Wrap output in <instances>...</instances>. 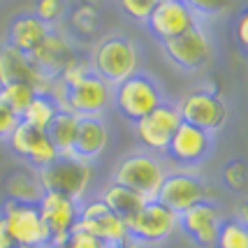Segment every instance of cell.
<instances>
[{
    "label": "cell",
    "mask_w": 248,
    "mask_h": 248,
    "mask_svg": "<svg viewBox=\"0 0 248 248\" xmlns=\"http://www.w3.org/2000/svg\"><path fill=\"white\" fill-rule=\"evenodd\" d=\"M88 75H93V70H91V58L75 56V58L70 61V65L61 72L58 81H61L63 86H75V84H79L81 79H86Z\"/></svg>",
    "instance_id": "cell-29"
},
{
    "label": "cell",
    "mask_w": 248,
    "mask_h": 248,
    "mask_svg": "<svg viewBox=\"0 0 248 248\" xmlns=\"http://www.w3.org/2000/svg\"><path fill=\"white\" fill-rule=\"evenodd\" d=\"M125 225H128V237L135 244H158L170 239L179 230V214L151 200Z\"/></svg>",
    "instance_id": "cell-7"
},
{
    "label": "cell",
    "mask_w": 248,
    "mask_h": 248,
    "mask_svg": "<svg viewBox=\"0 0 248 248\" xmlns=\"http://www.w3.org/2000/svg\"><path fill=\"white\" fill-rule=\"evenodd\" d=\"M72 26L81 35H91L97 28V10L95 7H86V5H79L72 12Z\"/></svg>",
    "instance_id": "cell-32"
},
{
    "label": "cell",
    "mask_w": 248,
    "mask_h": 248,
    "mask_svg": "<svg viewBox=\"0 0 248 248\" xmlns=\"http://www.w3.org/2000/svg\"><path fill=\"white\" fill-rule=\"evenodd\" d=\"M51 77L42 75L28 54L16 51L10 44L0 46V86L5 84H28L37 95H49L54 88Z\"/></svg>",
    "instance_id": "cell-12"
},
{
    "label": "cell",
    "mask_w": 248,
    "mask_h": 248,
    "mask_svg": "<svg viewBox=\"0 0 248 248\" xmlns=\"http://www.w3.org/2000/svg\"><path fill=\"white\" fill-rule=\"evenodd\" d=\"M14 248H37V246H14Z\"/></svg>",
    "instance_id": "cell-41"
},
{
    "label": "cell",
    "mask_w": 248,
    "mask_h": 248,
    "mask_svg": "<svg viewBox=\"0 0 248 248\" xmlns=\"http://www.w3.org/2000/svg\"><path fill=\"white\" fill-rule=\"evenodd\" d=\"M19 123H21V119L14 111H10L5 105H0V141H7V137L14 132Z\"/></svg>",
    "instance_id": "cell-35"
},
{
    "label": "cell",
    "mask_w": 248,
    "mask_h": 248,
    "mask_svg": "<svg viewBox=\"0 0 248 248\" xmlns=\"http://www.w3.org/2000/svg\"><path fill=\"white\" fill-rule=\"evenodd\" d=\"M186 5L195 14H218V12L230 10L232 0H186Z\"/></svg>",
    "instance_id": "cell-34"
},
{
    "label": "cell",
    "mask_w": 248,
    "mask_h": 248,
    "mask_svg": "<svg viewBox=\"0 0 248 248\" xmlns=\"http://www.w3.org/2000/svg\"><path fill=\"white\" fill-rule=\"evenodd\" d=\"M58 111L61 109H58V105H56V100L51 95H35L32 102L26 107V111L21 114V123L46 132Z\"/></svg>",
    "instance_id": "cell-25"
},
{
    "label": "cell",
    "mask_w": 248,
    "mask_h": 248,
    "mask_svg": "<svg viewBox=\"0 0 248 248\" xmlns=\"http://www.w3.org/2000/svg\"><path fill=\"white\" fill-rule=\"evenodd\" d=\"M111 102L123 119L137 123L146 114H151L158 105H162V93L151 77L137 72L111 88Z\"/></svg>",
    "instance_id": "cell-4"
},
{
    "label": "cell",
    "mask_w": 248,
    "mask_h": 248,
    "mask_svg": "<svg viewBox=\"0 0 248 248\" xmlns=\"http://www.w3.org/2000/svg\"><path fill=\"white\" fill-rule=\"evenodd\" d=\"M37 211L49 234V241L44 248H61L79 223V202L58 193H44L37 204Z\"/></svg>",
    "instance_id": "cell-8"
},
{
    "label": "cell",
    "mask_w": 248,
    "mask_h": 248,
    "mask_svg": "<svg viewBox=\"0 0 248 248\" xmlns=\"http://www.w3.org/2000/svg\"><path fill=\"white\" fill-rule=\"evenodd\" d=\"M162 49L167 58L174 65H179L181 70H200L211 61V42L200 26L179 37L162 42Z\"/></svg>",
    "instance_id": "cell-16"
},
{
    "label": "cell",
    "mask_w": 248,
    "mask_h": 248,
    "mask_svg": "<svg viewBox=\"0 0 248 248\" xmlns=\"http://www.w3.org/2000/svg\"><path fill=\"white\" fill-rule=\"evenodd\" d=\"M100 200H102V202H105V204H107L119 218H123L125 223H128L130 218L140 211L141 206L146 204V200H144V197H140L137 193H132V190L125 188V186L114 184V181L102 190Z\"/></svg>",
    "instance_id": "cell-23"
},
{
    "label": "cell",
    "mask_w": 248,
    "mask_h": 248,
    "mask_svg": "<svg viewBox=\"0 0 248 248\" xmlns=\"http://www.w3.org/2000/svg\"><path fill=\"white\" fill-rule=\"evenodd\" d=\"M109 144V130L100 116H81L77 128V140L72 155L84 162L100 158Z\"/></svg>",
    "instance_id": "cell-20"
},
{
    "label": "cell",
    "mask_w": 248,
    "mask_h": 248,
    "mask_svg": "<svg viewBox=\"0 0 248 248\" xmlns=\"http://www.w3.org/2000/svg\"><path fill=\"white\" fill-rule=\"evenodd\" d=\"M234 35H237L239 44H241L244 49H248V10H244L239 14L237 23H234Z\"/></svg>",
    "instance_id": "cell-36"
},
{
    "label": "cell",
    "mask_w": 248,
    "mask_h": 248,
    "mask_svg": "<svg viewBox=\"0 0 248 248\" xmlns=\"http://www.w3.org/2000/svg\"><path fill=\"white\" fill-rule=\"evenodd\" d=\"M0 218L5 220V225H7L16 246H46L49 234H46V227L42 223L37 206L16 204L12 200H5L0 206Z\"/></svg>",
    "instance_id": "cell-10"
},
{
    "label": "cell",
    "mask_w": 248,
    "mask_h": 248,
    "mask_svg": "<svg viewBox=\"0 0 248 248\" xmlns=\"http://www.w3.org/2000/svg\"><path fill=\"white\" fill-rule=\"evenodd\" d=\"M81 5H86V7H95L97 5V0H79Z\"/></svg>",
    "instance_id": "cell-40"
},
{
    "label": "cell",
    "mask_w": 248,
    "mask_h": 248,
    "mask_svg": "<svg viewBox=\"0 0 248 248\" xmlns=\"http://www.w3.org/2000/svg\"><path fill=\"white\" fill-rule=\"evenodd\" d=\"M35 95L37 93L28 84H5V86H0V105H5L10 111H14L19 119H21V114L32 102Z\"/></svg>",
    "instance_id": "cell-26"
},
{
    "label": "cell",
    "mask_w": 248,
    "mask_h": 248,
    "mask_svg": "<svg viewBox=\"0 0 248 248\" xmlns=\"http://www.w3.org/2000/svg\"><path fill=\"white\" fill-rule=\"evenodd\" d=\"M44 193L65 195L75 202H81L91 184V162H84L75 155H58L51 165L37 172Z\"/></svg>",
    "instance_id": "cell-3"
},
{
    "label": "cell",
    "mask_w": 248,
    "mask_h": 248,
    "mask_svg": "<svg viewBox=\"0 0 248 248\" xmlns=\"http://www.w3.org/2000/svg\"><path fill=\"white\" fill-rule=\"evenodd\" d=\"M77 128H79V116H75L72 111H58L56 119L51 121V125L46 130L51 144L56 146L58 155H72L77 140Z\"/></svg>",
    "instance_id": "cell-24"
},
{
    "label": "cell",
    "mask_w": 248,
    "mask_h": 248,
    "mask_svg": "<svg viewBox=\"0 0 248 248\" xmlns=\"http://www.w3.org/2000/svg\"><path fill=\"white\" fill-rule=\"evenodd\" d=\"M179 123H181V116H179L176 105L162 102L151 114H146L141 121L135 123V135L141 146L146 149V153H165Z\"/></svg>",
    "instance_id": "cell-13"
},
{
    "label": "cell",
    "mask_w": 248,
    "mask_h": 248,
    "mask_svg": "<svg viewBox=\"0 0 248 248\" xmlns=\"http://www.w3.org/2000/svg\"><path fill=\"white\" fill-rule=\"evenodd\" d=\"M155 202L172 209L174 214H184L200 202H211V188L193 172H186V170L165 172Z\"/></svg>",
    "instance_id": "cell-6"
},
{
    "label": "cell",
    "mask_w": 248,
    "mask_h": 248,
    "mask_svg": "<svg viewBox=\"0 0 248 248\" xmlns=\"http://www.w3.org/2000/svg\"><path fill=\"white\" fill-rule=\"evenodd\" d=\"M237 218L241 220V225L248 230V200L244 202V204H239V209H237Z\"/></svg>",
    "instance_id": "cell-38"
},
{
    "label": "cell",
    "mask_w": 248,
    "mask_h": 248,
    "mask_svg": "<svg viewBox=\"0 0 248 248\" xmlns=\"http://www.w3.org/2000/svg\"><path fill=\"white\" fill-rule=\"evenodd\" d=\"M216 248H248V230L241 225L239 218H223Z\"/></svg>",
    "instance_id": "cell-27"
},
{
    "label": "cell",
    "mask_w": 248,
    "mask_h": 248,
    "mask_svg": "<svg viewBox=\"0 0 248 248\" xmlns=\"http://www.w3.org/2000/svg\"><path fill=\"white\" fill-rule=\"evenodd\" d=\"M211 149V135L204 130L188 125V123H179V128L174 130L172 140L167 144V155L179 165H197L206 158V153Z\"/></svg>",
    "instance_id": "cell-18"
},
{
    "label": "cell",
    "mask_w": 248,
    "mask_h": 248,
    "mask_svg": "<svg viewBox=\"0 0 248 248\" xmlns=\"http://www.w3.org/2000/svg\"><path fill=\"white\" fill-rule=\"evenodd\" d=\"M77 227L97 237L107 246H119L125 239H130L125 220L116 216L100 197L88 200V202H79V223H77Z\"/></svg>",
    "instance_id": "cell-9"
},
{
    "label": "cell",
    "mask_w": 248,
    "mask_h": 248,
    "mask_svg": "<svg viewBox=\"0 0 248 248\" xmlns=\"http://www.w3.org/2000/svg\"><path fill=\"white\" fill-rule=\"evenodd\" d=\"M65 12H67L65 0H35V16L49 28L63 21Z\"/></svg>",
    "instance_id": "cell-28"
},
{
    "label": "cell",
    "mask_w": 248,
    "mask_h": 248,
    "mask_svg": "<svg viewBox=\"0 0 248 248\" xmlns=\"http://www.w3.org/2000/svg\"><path fill=\"white\" fill-rule=\"evenodd\" d=\"M220 223H223V216L214 202H200V204L190 206L188 211L179 214V227L202 248L216 246Z\"/></svg>",
    "instance_id": "cell-17"
},
{
    "label": "cell",
    "mask_w": 248,
    "mask_h": 248,
    "mask_svg": "<svg viewBox=\"0 0 248 248\" xmlns=\"http://www.w3.org/2000/svg\"><path fill=\"white\" fill-rule=\"evenodd\" d=\"M109 248H140V244H135L132 239H125L123 244H119V246H109Z\"/></svg>",
    "instance_id": "cell-39"
},
{
    "label": "cell",
    "mask_w": 248,
    "mask_h": 248,
    "mask_svg": "<svg viewBox=\"0 0 248 248\" xmlns=\"http://www.w3.org/2000/svg\"><path fill=\"white\" fill-rule=\"evenodd\" d=\"M77 56L72 42L65 37L63 32H56L51 28V32L44 37V42L31 54L35 67L42 72V75L51 77V79H58L61 72L70 65V61Z\"/></svg>",
    "instance_id": "cell-19"
},
{
    "label": "cell",
    "mask_w": 248,
    "mask_h": 248,
    "mask_svg": "<svg viewBox=\"0 0 248 248\" xmlns=\"http://www.w3.org/2000/svg\"><path fill=\"white\" fill-rule=\"evenodd\" d=\"M162 179H165V170H162L160 160L146 151L132 153L128 158H123L114 172V184L130 188L132 193L144 197L146 202L155 200Z\"/></svg>",
    "instance_id": "cell-5"
},
{
    "label": "cell",
    "mask_w": 248,
    "mask_h": 248,
    "mask_svg": "<svg viewBox=\"0 0 248 248\" xmlns=\"http://www.w3.org/2000/svg\"><path fill=\"white\" fill-rule=\"evenodd\" d=\"M7 144H10L12 153L23 158L35 172L44 170L46 165H51L58 158V151H56V146L51 144L49 135L42 132V130L31 128L26 123H19L14 128V132L7 137Z\"/></svg>",
    "instance_id": "cell-15"
},
{
    "label": "cell",
    "mask_w": 248,
    "mask_h": 248,
    "mask_svg": "<svg viewBox=\"0 0 248 248\" xmlns=\"http://www.w3.org/2000/svg\"><path fill=\"white\" fill-rule=\"evenodd\" d=\"M223 184L234 190V193H241L248 186V167L241 160H230L223 167Z\"/></svg>",
    "instance_id": "cell-30"
},
{
    "label": "cell",
    "mask_w": 248,
    "mask_h": 248,
    "mask_svg": "<svg viewBox=\"0 0 248 248\" xmlns=\"http://www.w3.org/2000/svg\"><path fill=\"white\" fill-rule=\"evenodd\" d=\"M51 32L49 26H44L35 14H21L10 23L7 31V44L14 46L16 51L31 56L40 44L44 42V37Z\"/></svg>",
    "instance_id": "cell-21"
},
{
    "label": "cell",
    "mask_w": 248,
    "mask_h": 248,
    "mask_svg": "<svg viewBox=\"0 0 248 248\" xmlns=\"http://www.w3.org/2000/svg\"><path fill=\"white\" fill-rule=\"evenodd\" d=\"M16 244H14V239H12L10 230H7V225H5V220L0 218V248H14Z\"/></svg>",
    "instance_id": "cell-37"
},
{
    "label": "cell",
    "mask_w": 248,
    "mask_h": 248,
    "mask_svg": "<svg viewBox=\"0 0 248 248\" xmlns=\"http://www.w3.org/2000/svg\"><path fill=\"white\" fill-rule=\"evenodd\" d=\"M5 193H7V200L16 202V204L37 206L44 195V188L40 184L37 172H32V170H16V172H12L7 176Z\"/></svg>",
    "instance_id": "cell-22"
},
{
    "label": "cell",
    "mask_w": 248,
    "mask_h": 248,
    "mask_svg": "<svg viewBox=\"0 0 248 248\" xmlns=\"http://www.w3.org/2000/svg\"><path fill=\"white\" fill-rule=\"evenodd\" d=\"M49 95L56 100L58 109L72 111L79 119L81 116H100L111 102V86L95 75H88L75 86H63L56 79Z\"/></svg>",
    "instance_id": "cell-2"
},
{
    "label": "cell",
    "mask_w": 248,
    "mask_h": 248,
    "mask_svg": "<svg viewBox=\"0 0 248 248\" xmlns=\"http://www.w3.org/2000/svg\"><path fill=\"white\" fill-rule=\"evenodd\" d=\"M146 26L153 32V37L167 42L172 37H179L197 28V14L186 5V0H158Z\"/></svg>",
    "instance_id": "cell-14"
},
{
    "label": "cell",
    "mask_w": 248,
    "mask_h": 248,
    "mask_svg": "<svg viewBox=\"0 0 248 248\" xmlns=\"http://www.w3.org/2000/svg\"><path fill=\"white\" fill-rule=\"evenodd\" d=\"M179 116L184 123L195 125V128L204 130V132H216L225 125L227 119V107L223 97L209 91H193L176 105Z\"/></svg>",
    "instance_id": "cell-11"
},
{
    "label": "cell",
    "mask_w": 248,
    "mask_h": 248,
    "mask_svg": "<svg viewBox=\"0 0 248 248\" xmlns=\"http://www.w3.org/2000/svg\"><path fill=\"white\" fill-rule=\"evenodd\" d=\"M119 5L130 19H135V21H140V23H146L149 16H151L153 7L158 5V0H119Z\"/></svg>",
    "instance_id": "cell-31"
},
{
    "label": "cell",
    "mask_w": 248,
    "mask_h": 248,
    "mask_svg": "<svg viewBox=\"0 0 248 248\" xmlns=\"http://www.w3.org/2000/svg\"><path fill=\"white\" fill-rule=\"evenodd\" d=\"M61 248H109L107 244H102L97 237H93V234H88V232H84V230H79V227H75L72 232H70V237L63 241V246Z\"/></svg>",
    "instance_id": "cell-33"
},
{
    "label": "cell",
    "mask_w": 248,
    "mask_h": 248,
    "mask_svg": "<svg viewBox=\"0 0 248 248\" xmlns=\"http://www.w3.org/2000/svg\"><path fill=\"white\" fill-rule=\"evenodd\" d=\"M140 51L128 37H105L91 54V70L109 86H119L128 77L137 75Z\"/></svg>",
    "instance_id": "cell-1"
}]
</instances>
